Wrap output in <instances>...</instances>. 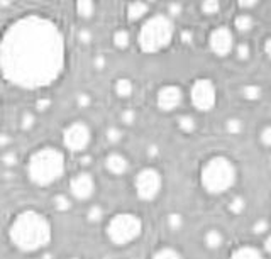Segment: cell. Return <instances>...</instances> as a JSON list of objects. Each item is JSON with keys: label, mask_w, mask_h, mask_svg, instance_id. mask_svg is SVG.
Listing matches in <instances>:
<instances>
[{"label": "cell", "mask_w": 271, "mask_h": 259, "mask_svg": "<svg viewBox=\"0 0 271 259\" xmlns=\"http://www.w3.org/2000/svg\"><path fill=\"white\" fill-rule=\"evenodd\" d=\"M209 45H210V50L214 51L217 56L229 55L232 46H234V36H232L231 29L225 26L214 29V31L210 32Z\"/></svg>", "instance_id": "cell-10"}, {"label": "cell", "mask_w": 271, "mask_h": 259, "mask_svg": "<svg viewBox=\"0 0 271 259\" xmlns=\"http://www.w3.org/2000/svg\"><path fill=\"white\" fill-rule=\"evenodd\" d=\"M65 66V41L60 27L41 16H26L7 27L0 39V71L27 90L51 85Z\"/></svg>", "instance_id": "cell-1"}, {"label": "cell", "mask_w": 271, "mask_h": 259, "mask_svg": "<svg viewBox=\"0 0 271 259\" xmlns=\"http://www.w3.org/2000/svg\"><path fill=\"white\" fill-rule=\"evenodd\" d=\"M193 41V34L190 29H185V31H182V42L183 45H192Z\"/></svg>", "instance_id": "cell-40"}, {"label": "cell", "mask_w": 271, "mask_h": 259, "mask_svg": "<svg viewBox=\"0 0 271 259\" xmlns=\"http://www.w3.org/2000/svg\"><path fill=\"white\" fill-rule=\"evenodd\" d=\"M143 232V221L136 213L122 212L115 213L107 224V237L115 246H125V244L136 241Z\"/></svg>", "instance_id": "cell-6"}, {"label": "cell", "mask_w": 271, "mask_h": 259, "mask_svg": "<svg viewBox=\"0 0 271 259\" xmlns=\"http://www.w3.org/2000/svg\"><path fill=\"white\" fill-rule=\"evenodd\" d=\"M120 120H122L124 124H127V125L134 124V122H136V112L132 109L122 110V114H120Z\"/></svg>", "instance_id": "cell-34"}, {"label": "cell", "mask_w": 271, "mask_h": 259, "mask_svg": "<svg viewBox=\"0 0 271 259\" xmlns=\"http://www.w3.org/2000/svg\"><path fill=\"white\" fill-rule=\"evenodd\" d=\"M268 229H269V222L266 221V219H258V221L254 222V226H253V232L258 234V236H261V234L268 232Z\"/></svg>", "instance_id": "cell-33"}, {"label": "cell", "mask_w": 271, "mask_h": 259, "mask_svg": "<svg viewBox=\"0 0 271 259\" xmlns=\"http://www.w3.org/2000/svg\"><path fill=\"white\" fill-rule=\"evenodd\" d=\"M244 208H246V200L243 197H234L229 202V212L232 213L239 215L244 212Z\"/></svg>", "instance_id": "cell-27"}, {"label": "cell", "mask_w": 271, "mask_h": 259, "mask_svg": "<svg viewBox=\"0 0 271 259\" xmlns=\"http://www.w3.org/2000/svg\"><path fill=\"white\" fill-rule=\"evenodd\" d=\"M34 122H36V117H34L32 112H24L22 114V119H21V127L24 131H29L32 129Z\"/></svg>", "instance_id": "cell-31"}, {"label": "cell", "mask_w": 271, "mask_h": 259, "mask_svg": "<svg viewBox=\"0 0 271 259\" xmlns=\"http://www.w3.org/2000/svg\"><path fill=\"white\" fill-rule=\"evenodd\" d=\"M71 259H78V257H71Z\"/></svg>", "instance_id": "cell-49"}, {"label": "cell", "mask_w": 271, "mask_h": 259, "mask_svg": "<svg viewBox=\"0 0 271 259\" xmlns=\"http://www.w3.org/2000/svg\"><path fill=\"white\" fill-rule=\"evenodd\" d=\"M0 6H2V7H7V6H11V2H7V0H4V2H0Z\"/></svg>", "instance_id": "cell-48"}, {"label": "cell", "mask_w": 271, "mask_h": 259, "mask_svg": "<svg viewBox=\"0 0 271 259\" xmlns=\"http://www.w3.org/2000/svg\"><path fill=\"white\" fill-rule=\"evenodd\" d=\"M259 139H261V143H263L264 146H271V124L266 125L264 129L261 131Z\"/></svg>", "instance_id": "cell-35"}, {"label": "cell", "mask_w": 271, "mask_h": 259, "mask_svg": "<svg viewBox=\"0 0 271 259\" xmlns=\"http://www.w3.org/2000/svg\"><path fill=\"white\" fill-rule=\"evenodd\" d=\"M264 53L268 55V58H271V37L266 39V42H264Z\"/></svg>", "instance_id": "cell-46"}, {"label": "cell", "mask_w": 271, "mask_h": 259, "mask_svg": "<svg viewBox=\"0 0 271 259\" xmlns=\"http://www.w3.org/2000/svg\"><path fill=\"white\" fill-rule=\"evenodd\" d=\"M2 161H4V164H7V166H14L17 163V154L14 153V151H9V153H6L2 156Z\"/></svg>", "instance_id": "cell-38"}, {"label": "cell", "mask_w": 271, "mask_h": 259, "mask_svg": "<svg viewBox=\"0 0 271 259\" xmlns=\"http://www.w3.org/2000/svg\"><path fill=\"white\" fill-rule=\"evenodd\" d=\"M76 12H78V16L83 19L92 17V14L95 12L94 2H90V0H81V2L76 4Z\"/></svg>", "instance_id": "cell-21"}, {"label": "cell", "mask_w": 271, "mask_h": 259, "mask_svg": "<svg viewBox=\"0 0 271 259\" xmlns=\"http://www.w3.org/2000/svg\"><path fill=\"white\" fill-rule=\"evenodd\" d=\"M183 11V7H182V4H178V2H171L168 6V16H171V17H178L182 14Z\"/></svg>", "instance_id": "cell-36"}, {"label": "cell", "mask_w": 271, "mask_h": 259, "mask_svg": "<svg viewBox=\"0 0 271 259\" xmlns=\"http://www.w3.org/2000/svg\"><path fill=\"white\" fill-rule=\"evenodd\" d=\"M130 42V36L127 31H124V29H119V31L114 32V45L115 48H119V50H125V48L129 46Z\"/></svg>", "instance_id": "cell-20"}, {"label": "cell", "mask_w": 271, "mask_h": 259, "mask_svg": "<svg viewBox=\"0 0 271 259\" xmlns=\"http://www.w3.org/2000/svg\"><path fill=\"white\" fill-rule=\"evenodd\" d=\"M70 192L75 198L78 200H88L95 192V182L90 173H78L71 178L70 182Z\"/></svg>", "instance_id": "cell-11"}, {"label": "cell", "mask_w": 271, "mask_h": 259, "mask_svg": "<svg viewBox=\"0 0 271 259\" xmlns=\"http://www.w3.org/2000/svg\"><path fill=\"white\" fill-rule=\"evenodd\" d=\"M78 39H80V42H83V45H88V42L92 41V32L88 31V29H80Z\"/></svg>", "instance_id": "cell-39"}, {"label": "cell", "mask_w": 271, "mask_h": 259, "mask_svg": "<svg viewBox=\"0 0 271 259\" xmlns=\"http://www.w3.org/2000/svg\"><path fill=\"white\" fill-rule=\"evenodd\" d=\"M134 87H132V81L127 80V78H120V80L115 81V94L119 97H129L132 94Z\"/></svg>", "instance_id": "cell-18"}, {"label": "cell", "mask_w": 271, "mask_h": 259, "mask_svg": "<svg viewBox=\"0 0 271 259\" xmlns=\"http://www.w3.org/2000/svg\"><path fill=\"white\" fill-rule=\"evenodd\" d=\"M256 6H258L256 0H241L239 2V7H243V9H253Z\"/></svg>", "instance_id": "cell-42"}, {"label": "cell", "mask_w": 271, "mask_h": 259, "mask_svg": "<svg viewBox=\"0 0 271 259\" xmlns=\"http://www.w3.org/2000/svg\"><path fill=\"white\" fill-rule=\"evenodd\" d=\"M9 143H11V138H9L7 134H2V136H0V148H4V146H7Z\"/></svg>", "instance_id": "cell-45"}, {"label": "cell", "mask_w": 271, "mask_h": 259, "mask_svg": "<svg viewBox=\"0 0 271 259\" xmlns=\"http://www.w3.org/2000/svg\"><path fill=\"white\" fill-rule=\"evenodd\" d=\"M53 203H55L56 210H60V212H68V210L71 208V202L66 195H56V197L53 198Z\"/></svg>", "instance_id": "cell-26"}, {"label": "cell", "mask_w": 271, "mask_h": 259, "mask_svg": "<svg viewBox=\"0 0 271 259\" xmlns=\"http://www.w3.org/2000/svg\"><path fill=\"white\" fill-rule=\"evenodd\" d=\"M149 11V6L144 2H132L127 6V16L130 21H138L143 16H146V12Z\"/></svg>", "instance_id": "cell-15"}, {"label": "cell", "mask_w": 271, "mask_h": 259, "mask_svg": "<svg viewBox=\"0 0 271 259\" xmlns=\"http://www.w3.org/2000/svg\"><path fill=\"white\" fill-rule=\"evenodd\" d=\"M261 89L258 85H246L243 89V97L246 100H259L261 99Z\"/></svg>", "instance_id": "cell-23"}, {"label": "cell", "mask_w": 271, "mask_h": 259, "mask_svg": "<svg viewBox=\"0 0 271 259\" xmlns=\"http://www.w3.org/2000/svg\"><path fill=\"white\" fill-rule=\"evenodd\" d=\"M151 259H182V254L173 247H161L153 254Z\"/></svg>", "instance_id": "cell-19"}, {"label": "cell", "mask_w": 271, "mask_h": 259, "mask_svg": "<svg viewBox=\"0 0 271 259\" xmlns=\"http://www.w3.org/2000/svg\"><path fill=\"white\" fill-rule=\"evenodd\" d=\"M50 104H51V100H48V99L39 100V102H37V109H39V110H46L48 107H50Z\"/></svg>", "instance_id": "cell-43"}, {"label": "cell", "mask_w": 271, "mask_h": 259, "mask_svg": "<svg viewBox=\"0 0 271 259\" xmlns=\"http://www.w3.org/2000/svg\"><path fill=\"white\" fill-rule=\"evenodd\" d=\"M166 224H168L169 231L176 232V231H180L183 226V217L180 213H169L166 217Z\"/></svg>", "instance_id": "cell-24"}, {"label": "cell", "mask_w": 271, "mask_h": 259, "mask_svg": "<svg viewBox=\"0 0 271 259\" xmlns=\"http://www.w3.org/2000/svg\"><path fill=\"white\" fill-rule=\"evenodd\" d=\"M90 139H92L90 127L81 120L70 124L65 129V133H63V143H65L66 149L73 151V153L85 151L86 146L90 144Z\"/></svg>", "instance_id": "cell-9"}, {"label": "cell", "mask_w": 271, "mask_h": 259, "mask_svg": "<svg viewBox=\"0 0 271 259\" xmlns=\"http://www.w3.org/2000/svg\"><path fill=\"white\" fill-rule=\"evenodd\" d=\"M76 104H78V107H81V109L88 107L92 104L90 95L88 94H78V95H76Z\"/></svg>", "instance_id": "cell-37"}, {"label": "cell", "mask_w": 271, "mask_h": 259, "mask_svg": "<svg viewBox=\"0 0 271 259\" xmlns=\"http://www.w3.org/2000/svg\"><path fill=\"white\" fill-rule=\"evenodd\" d=\"M192 104L198 110H210L215 105L217 90L214 81L209 78H198L192 85Z\"/></svg>", "instance_id": "cell-8"}, {"label": "cell", "mask_w": 271, "mask_h": 259, "mask_svg": "<svg viewBox=\"0 0 271 259\" xmlns=\"http://www.w3.org/2000/svg\"><path fill=\"white\" fill-rule=\"evenodd\" d=\"M234 24H236V29H237V31L248 32V31H251V29H253V26H254V19L251 17V16H248V14H241V16L236 17Z\"/></svg>", "instance_id": "cell-17"}, {"label": "cell", "mask_w": 271, "mask_h": 259, "mask_svg": "<svg viewBox=\"0 0 271 259\" xmlns=\"http://www.w3.org/2000/svg\"><path fill=\"white\" fill-rule=\"evenodd\" d=\"M243 129H244V124H243V120L241 119H229L225 122V131L229 134H241L243 133Z\"/></svg>", "instance_id": "cell-25"}, {"label": "cell", "mask_w": 271, "mask_h": 259, "mask_svg": "<svg viewBox=\"0 0 271 259\" xmlns=\"http://www.w3.org/2000/svg\"><path fill=\"white\" fill-rule=\"evenodd\" d=\"M220 9V4L215 2V0H207V2L202 4V11L205 14H209V16H212V14H217Z\"/></svg>", "instance_id": "cell-32"}, {"label": "cell", "mask_w": 271, "mask_h": 259, "mask_svg": "<svg viewBox=\"0 0 271 259\" xmlns=\"http://www.w3.org/2000/svg\"><path fill=\"white\" fill-rule=\"evenodd\" d=\"M105 168L112 175H124L129 169V161L125 156L119 153H110L105 159Z\"/></svg>", "instance_id": "cell-13"}, {"label": "cell", "mask_w": 271, "mask_h": 259, "mask_svg": "<svg viewBox=\"0 0 271 259\" xmlns=\"http://www.w3.org/2000/svg\"><path fill=\"white\" fill-rule=\"evenodd\" d=\"M178 127L183 131V133H187V134H190L195 131V119H193L192 115H182L180 119H178Z\"/></svg>", "instance_id": "cell-22"}, {"label": "cell", "mask_w": 271, "mask_h": 259, "mask_svg": "<svg viewBox=\"0 0 271 259\" xmlns=\"http://www.w3.org/2000/svg\"><path fill=\"white\" fill-rule=\"evenodd\" d=\"M9 237L14 246L24 252L39 251L51 241V224L36 210H24L12 221Z\"/></svg>", "instance_id": "cell-2"}, {"label": "cell", "mask_w": 271, "mask_h": 259, "mask_svg": "<svg viewBox=\"0 0 271 259\" xmlns=\"http://www.w3.org/2000/svg\"><path fill=\"white\" fill-rule=\"evenodd\" d=\"M173 37V22L166 16H153L143 24L139 32V46L144 53H158L169 45Z\"/></svg>", "instance_id": "cell-5"}, {"label": "cell", "mask_w": 271, "mask_h": 259, "mask_svg": "<svg viewBox=\"0 0 271 259\" xmlns=\"http://www.w3.org/2000/svg\"><path fill=\"white\" fill-rule=\"evenodd\" d=\"M63 173H65V156L60 149L44 146L29 158L27 175L31 182L39 187H48L58 182Z\"/></svg>", "instance_id": "cell-3"}, {"label": "cell", "mask_w": 271, "mask_h": 259, "mask_svg": "<svg viewBox=\"0 0 271 259\" xmlns=\"http://www.w3.org/2000/svg\"><path fill=\"white\" fill-rule=\"evenodd\" d=\"M236 56H237V60H241V61L249 60V56H251V48H249L248 42H241V45L237 46Z\"/></svg>", "instance_id": "cell-29"}, {"label": "cell", "mask_w": 271, "mask_h": 259, "mask_svg": "<svg viewBox=\"0 0 271 259\" xmlns=\"http://www.w3.org/2000/svg\"><path fill=\"white\" fill-rule=\"evenodd\" d=\"M264 251L271 254V234L264 239Z\"/></svg>", "instance_id": "cell-47"}, {"label": "cell", "mask_w": 271, "mask_h": 259, "mask_svg": "<svg viewBox=\"0 0 271 259\" xmlns=\"http://www.w3.org/2000/svg\"><path fill=\"white\" fill-rule=\"evenodd\" d=\"M205 244L209 249H219L222 244H224V236H222L220 231H217V229H210V231L205 232Z\"/></svg>", "instance_id": "cell-16"}, {"label": "cell", "mask_w": 271, "mask_h": 259, "mask_svg": "<svg viewBox=\"0 0 271 259\" xmlns=\"http://www.w3.org/2000/svg\"><path fill=\"white\" fill-rule=\"evenodd\" d=\"M183 94L182 89L176 85H166L158 92V107L164 112L176 109L182 104Z\"/></svg>", "instance_id": "cell-12"}, {"label": "cell", "mask_w": 271, "mask_h": 259, "mask_svg": "<svg viewBox=\"0 0 271 259\" xmlns=\"http://www.w3.org/2000/svg\"><path fill=\"white\" fill-rule=\"evenodd\" d=\"M94 66H95V70H104V66H105V56H95V60H94Z\"/></svg>", "instance_id": "cell-41"}, {"label": "cell", "mask_w": 271, "mask_h": 259, "mask_svg": "<svg viewBox=\"0 0 271 259\" xmlns=\"http://www.w3.org/2000/svg\"><path fill=\"white\" fill-rule=\"evenodd\" d=\"M148 154L151 156V158H156V156L159 154V153H158V146H154V144L149 146V148H148Z\"/></svg>", "instance_id": "cell-44"}, {"label": "cell", "mask_w": 271, "mask_h": 259, "mask_svg": "<svg viewBox=\"0 0 271 259\" xmlns=\"http://www.w3.org/2000/svg\"><path fill=\"white\" fill-rule=\"evenodd\" d=\"M229 259H264L259 249L253 246H241L231 254Z\"/></svg>", "instance_id": "cell-14"}, {"label": "cell", "mask_w": 271, "mask_h": 259, "mask_svg": "<svg viewBox=\"0 0 271 259\" xmlns=\"http://www.w3.org/2000/svg\"><path fill=\"white\" fill-rule=\"evenodd\" d=\"M163 177L156 168H144L134 180V188L138 197L144 202H151L161 192Z\"/></svg>", "instance_id": "cell-7"}, {"label": "cell", "mask_w": 271, "mask_h": 259, "mask_svg": "<svg viewBox=\"0 0 271 259\" xmlns=\"http://www.w3.org/2000/svg\"><path fill=\"white\" fill-rule=\"evenodd\" d=\"M105 136H107V141L109 143H119L120 139H122V131L119 129V127H109L107 133H105Z\"/></svg>", "instance_id": "cell-30"}, {"label": "cell", "mask_w": 271, "mask_h": 259, "mask_svg": "<svg viewBox=\"0 0 271 259\" xmlns=\"http://www.w3.org/2000/svg\"><path fill=\"white\" fill-rule=\"evenodd\" d=\"M86 219L90 222H100L104 219V208L100 205H92L88 208V213H86Z\"/></svg>", "instance_id": "cell-28"}, {"label": "cell", "mask_w": 271, "mask_h": 259, "mask_svg": "<svg viewBox=\"0 0 271 259\" xmlns=\"http://www.w3.org/2000/svg\"><path fill=\"white\" fill-rule=\"evenodd\" d=\"M237 180L236 164L227 156H212L200 171L202 187L212 195H219L234 187Z\"/></svg>", "instance_id": "cell-4"}]
</instances>
